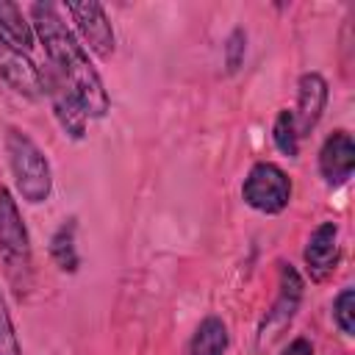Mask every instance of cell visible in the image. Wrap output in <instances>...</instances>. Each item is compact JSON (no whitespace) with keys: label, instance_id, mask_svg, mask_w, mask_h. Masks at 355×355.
Listing matches in <instances>:
<instances>
[{"label":"cell","instance_id":"6da1fadb","mask_svg":"<svg viewBox=\"0 0 355 355\" xmlns=\"http://www.w3.org/2000/svg\"><path fill=\"white\" fill-rule=\"evenodd\" d=\"M28 11H31L33 36L44 44V53H47L50 67L58 75V80L69 89V94L75 97V103L80 105L86 119L89 116L103 119L111 108V97L105 92V83H103L97 67L92 64L89 53H86V47L72 33V28L64 22L58 6L44 0V3H33Z\"/></svg>","mask_w":355,"mask_h":355},{"label":"cell","instance_id":"7a4b0ae2","mask_svg":"<svg viewBox=\"0 0 355 355\" xmlns=\"http://www.w3.org/2000/svg\"><path fill=\"white\" fill-rule=\"evenodd\" d=\"M0 261L14 294L22 300L33 277V247H31V233L22 219V211L11 189L6 186H0Z\"/></svg>","mask_w":355,"mask_h":355},{"label":"cell","instance_id":"3957f363","mask_svg":"<svg viewBox=\"0 0 355 355\" xmlns=\"http://www.w3.org/2000/svg\"><path fill=\"white\" fill-rule=\"evenodd\" d=\"M6 158H8V169L14 178V189L17 194L31 202V205H42L50 200L53 194V169L47 155L42 153V147L19 128H8L6 130Z\"/></svg>","mask_w":355,"mask_h":355},{"label":"cell","instance_id":"277c9868","mask_svg":"<svg viewBox=\"0 0 355 355\" xmlns=\"http://www.w3.org/2000/svg\"><path fill=\"white\" fill-rule=\"evenodd\" d=\"M241 200L258 214H283L291 202V178L283 166L272 161H258L241 183Z\"/></svg>","mask_w":355,"mask_h":355},{"label":"cell","instance_id":"5b68a950","mask_svg":"<svg viewBox=\"0 0 355 355\" xmlns=\"http://www.w3.org/2000/svg\"><path fill=\"white\" fill-rule=\"evenodd\" d=\"M0 80L19 97L36 100L44 97L42 69L31 61L25 50H19L3 31H0Z\"/></svg>","mask_w":355,"mask_h":355},{"label":"cell","instance_id":"8992f818","mask_svg":"<svg viewBox=\"0 0 355 355\" xmlns=\"http://www.w3.org/2000/svg\"><path fill=\"white\" fill-rule=\"evenodd\" d=\"M64 11L72 17L78 33H80V44H86L97 58H111L116 50V36L111 28V19L105 14V8L94 0H83V3H67Z\"/></svg>","mask_w":355,"mask_h":355},{"label":"cell","instance_id":"52a82bcc","mask_svg":"<svg viewBox=\"0 0 355 355\" xmlns=\"http://www.w3.org/2000/svg\"><path fill=\"white\" fill-rule=\"evenodd\" d=\"M355 169V141L352 133L338 128L319 147V175L327 189H338L352 178Z\"/></svg>","mask_w":355,"mask_h":355},{"label":"cell","instance_id":"ba28073f","mask_svg":"<svg viewBox=\"0 0 355 355\" xmlns=\"http://www.w3.org/2000/svg\"><path fill=\"white\" fill-rule=\"evenodd\" d=\"M338 258H341L338 225H336V222H322V225H316L313 233H311L308 241H305V250H302V261H305V269H308L311 280H316V283L327 280V277L336 272Z\"/></svg>","mask_w":355,"mask_h":355},{"label":"cell","instance_id":"9c48e42d","mask_svg":"<svg viewBox=\"0 0 355 355\" xmlns=\"http://www.w3.org/2000/svg\"><path fill=\"white\" fill-rule=\"evenodd\" d=\"M327 97H330V86H327L322 72H302L300 75V80H297V108L291 111L300 139L308 136L319 125V119L327 108Z\"/></svg>","mask_w":355,"mask_h":355},{"label":"cell","instance_id":"30bf717a","mask_svg":"<svg viewBox=\"0 0 355 355\" xmlns=\"http://www.w3.org/2000/svg\"><path fill=\"white\" fill-rule=\"evenodd\" d=\"M277 266H280L277 269V275H280L277 300H275V305L269 308V313L261 322V338H266V333L272 336V330H277V327H283V324H288L294 319V313H297V308L302 302V291H305V283H302L300 272L291 263L280 261Z\"/></svg>","mask_w":355,"mask_h":355},{"label":"cell","instance_id":"8fae6325","mask_svg":"<svg viewBox=\"0 0 355 355\" xmlns=\"http://www.w3.org/2000/svg\"><path fill=\"white\" fill-rule=\"evenodd\" d=\"M42 80H44V94L50 97V105H53V116L55 122L61 125V130L80 141L86 136V114L80 111V105L75 103V97L69 94V89L58 80V75L53 69L42 72Z\"/></svg>","mask_w":355,"mask_h":355},{"label":"cell","instance_id":"7c38bea8","mask_svg":"<svg viewBox=\"0 0 355 355\" xmlns=\"http://www.w3.org/2000/svg\"><path fill=\"white\" fill-rule=\"evenodd\" d=\"M227 344H230L227 324L219 316H205L197 324L194 336L189 338L183 355H225L227 352Z\"/></svg>","mask_w":355,"mask_h":355},{"label":"cell","instance_id":"4fadbf2b","mask_svg":"<svg viewBox=\"0 0 355 355\" xmlns=\"http://www.w3.org/2000/svg\"><path fill=\"white\" fill-rule=\"evenodd\" d=\"M75 233H78V219L69 216L50 236V258L61 272H69V275L78 272V263H80V255L75 247Z\"/></svg>","mask_w":355,"mask_h":355},{"label":"cell","instance_id":"5bb4252c","mask_svg":"<svg viewBox=\"0 0 355 355\" xmlns=\"http://www.w3.org/2000/svg\"><path fill=\"white\" fill-rule=\"evenodd\" d=\"M0 31L19 47V50H31L33 47V28L31 22L22 17V8L17 3H8V0H0Z\"/></svg>","mask_w":355,"mask_h":355},{"label":"cell","instance_id":"9a60e30c","mask_svg":"<svg viewBox=\"0 0 355 355\" xmlns=\"http://www.w3.org/2000/svg\"><path fill=\"white\" fill-rule=\"evenodd\" d=\"M272 141L283 155H288V158L300 155V133H297V125H294V114L288 108L277 111L275 125H272Z\"/></svg>","mask_w":355,"mask_h":355},{"label":"cell","instance_id":"2e32d148","mask_svg":"<svg viewBox=\"0 0 355 355\" xmlns=\"http://www.w3.org/2000/svg\"><path fill=\"white\" fill-rule=\"evenodd\" d=\"M333 322L344 336H355V288H341L333 300Z\"/></svg>","mask_w":355,"mask_h":355},{"label":"cell","instance_id":"e0dca14e","mask_svg":"<svg viewBox=\"0 0 355 355\" xmlns=\"http://www.w3.org/2000/svg\"><path fill=\"white\" fill-rule=\"evenodd\" d=\"M0 355H22V344H19V336H17V327H14V319H11L3 291H0Z\"/></svg>","mask_w":355,"mask_h":355},{"label":"cell","instance_id":"ac0fdd59","mask_svg":"<svg viewBox=\"0 0 355 355\" xmlns=\"http://www.w3.org/2000/svg\"><path fill=\"white\" fill-rule=\"evenodd\" d=\"M244 53H247V33H244V28H233V33L225 42V64H227V72H236L241 67Z\"/></svg>","mask_w":355,"mask_h":355},{"label":"cell","instance_id":"d6986e66","mask_svg":"<svg viewBox=\"0 0 355 355\" xmlns=\"http://www.w3.org/2000/svg\"><path fill=\"white\" fill-rule=\"evenodd\" d=\"M280 355H313V344L308 341V338H294V341H288V347L280 352Z\"/></svg>","mask_w":355,"mask_h":355}]
</instances>
